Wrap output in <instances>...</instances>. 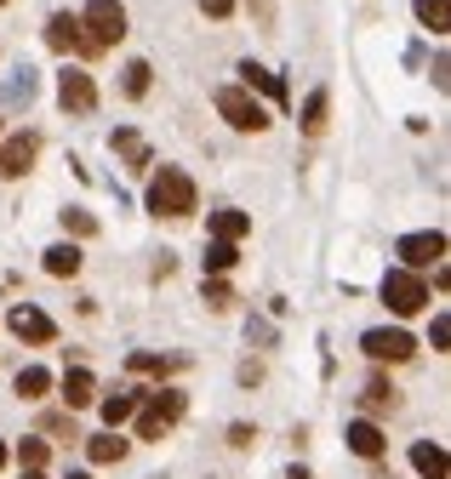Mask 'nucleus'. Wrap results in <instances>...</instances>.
Instances as JSON below:
<instances>
[{"instance_id":"1","label":"nucleus","mask_w":451,"mask_h":479,"mask_svg":"<svg viewBox=\"0 0 451 479\" xmlns=\"http://www.w3.org/2000/svg\"><path fill=\"white\" fill-rule=\"evenodd\" d=\"M195 206H200V189L183 166H160L155 178H149V211L155 217H189Z\"/></svg>"},{"instance_id":"2","label":"nucleus","mask_w":451,"mask_h":479,"mask_svg":"<svg viewBox=\"0 0 451 479\" xmlns=\"http://www.w3.org/2000/svg\"><path fill=\"white\" fill-rule=\"evenodd\" d=\"M80 17V40H86V52H109L126 40V6L120 0H86V12Z\"/></svg>"},{"instance_id":"3","label":"nucleus","mask_w":451,"mask_h":479,"mask_svg":"<svg viewBox=\"0 0 451 479\" xmlns=\"http://www.w3.org/2000/svg\"><path fill=\"white\" fill-rule=\"evenodd\" d=\"M143 400L149 405L138 411V440H166V433L183 423V411H189L183 388H155V394H143Z\"/></svg>"},{"instance_id":"4","label":"nucleus","mask_w":451,"mask_h":479,"mask_svg":"<svg viewBox=\"0 0 451 479\" xmlns=\"http://www.w3.org/2000/svg\"><path fill=\"white\" fill-rule=\"evenodd\" d=\"M211 103H218V115L234 126V132H269V108L263 103H257L251 92H241V86H218V97H211Z\"/></svg>"},{"instance_id":"5","label":"nucleus","mask_w":451,"mask_h":479,"mask_svg":"<svg viewBox=\"0 0 451 479\" xmlns=\"http://www.w3.org/2000/svg\"><path fill=\"white\" fill-rule=\"evenodd\" d=\"M395 257H400V269H412V274H423V269H435V263H446V234H440V229H423V234H400V246H395Z\"/></svg>"},{"instance_id":"6","label":"nucleus","mask_w":451,"mask_h":479,"mask_svg":"<svg viewBox=\"0 0 451 479\" xmlns=\"http://www.w3.org/2000/svg\"><path fill=\"white\" fill-rule=\"evenodd\" d=\"M383 302L405 320V314H417L423 302H428V286H423V274H412V269H389L383 274Z\"/></svg>"},{"instance_id":"7","label":"nucleus","mask_w":451,"mask_h":479,"mask_svg":"<svg viewBox=\"0 0 451 479\" xmlns=\"http://www.w3.org/2000/svg\"><path fill=\"white\" fill-rule=\"evenodd\" d=\"M57 103L69 108V115H92L97 108V80L86 69H75V63H63L57 69Z\"/></svg>"},{"instance_id":"8","label":"nucleus","mask_w":451,"mask_h":479,"mask_svg":"<svg viewBox=\"0 0 451 479\" xmlns=\"http://www.w3.org/2000/svg\"><path fill=\"white\" fill-rule=\"evenodd\" d=\"M360 348H366V360H377V365H405V360L417 354V342L405 337V331H389V325L366 331V337H360Z\"/></svg>"},{"instance_id":"9","label":"nucleus","mask_w":451,"mask_h":479,"mask_svg":"<svg viewBox=\"0 0 451 479\" xmlns=\"http://www.w3.org/2000/svg\"><path fill=\"white\" fill-rule=\"evenodd\" d=\"M6 325H12V337L17 342H35V348H46L52 337H57V325L35 309V302H12V314H6Z\"/></svg>"},{"instance_id":"10","label":"nucleus","mask_w":451,"mask_h":479,"mask_svg":"<svg viewBox=\"0 0 451 479\" xmlns=\"http://www.w3.org/2000/svg\"><path fill=\"white\" fill-rule=\"evenodd\" d=\"M35 155H40V132L6 138V143H0V178H24V171L35 166Z\"/></svg>"},{"instance_id":"11","label":"nucleus","mask_w":451,"mask_h":479,"mask_svg":"<svg viewBox=\"0 0 451 479\" xmlns=\"http://www.w3.org/2000/svg\"><path fill=\"white\" fill-rule=\"evenodd\" d=\"M46 46L63 52V57H69V52H86V40H80V17H75V12H52V17H46Z\"/></svg>"},{"instance_id":"12","label":"nucleus","mask_w":451,"mask_h":479,"mask_svg":"<svg viewBox=\"0 0 451 479\" xmlns=\"http://www.w3.org/2000/svg\"><path fill=\"white\" fill-rule=\"evenodd\" d=\"M343 440H349V451H354V456H366V463H377V456L389 451V440H383V428H377L372 417H354Z\"/></svg>"},{"instance_id":"13","label":"nucleus","mask_w":451,"mask_h":479,"mask_svg":"<svg viewBox=\"0 0 451 479\" xmlns=\"http://www.w3.org/2000/svg\"><path fill=\"white\" fill-rule=\"evenodd\" d=\"M97 400V377L86 372V365H75V372H63V405L80 411V405H92Z\"/></svg>"},{"instance_id":"14","label":"nucleus","mask_w":451,"mask_h":479,"mask_svg":"<svg viewBox=\"0 0 451 479\" xmlns=\"http://www.w3.org/2000/svg\"><path fill=\"white\" fill-rule=\"evenodd\" d=\"M80 263H86V251L75 246V240H57V246L46 251V274H52V280H75Z\"/></svg>"},{"instance_id":"15","label":"nucleus","mask_w":451,"mask_h":479,"mask_svg":"<svg viewBox=\"0 0 451 479\" xmlns=\"http://www.w3.org/2000/svg\"><path fill=\"white\" fill-rule=\"evenodd\" d=\"M241 92H263V97H274V103H286L281 75H269L263 63H241Z\"/></svg>"},{"instance_id":"16","label":"nucleus","mask_w":451,"mask_h":479,"mask_svg":"<svg viewBox=\"0 0 451 479\" xmlns=\"http://www.w3.org/2000/svg\"><path fill=\"white\" fill-rule=\"evenodd\" d=\"M412 468H417L423 479H451V463H446V451H440L435 440H417V445H412Z\"/></svg>"},{"instance_id":"17","label":"nucleus","mask_w":451,"mask_h":479,"mask_svg":"<svg viewBox=\"0 0 451 479\" xmlns=\"http://www.w3.org/2000/svg\"><path fill=\"white\" fill-rule=\"evenodd\" d=\"M126 451H132V440H120V428L92 433V440H86V456H92V463H120Z\"/></svg>"},{"instance_id":"18","label":"nucleus","mask_w":451,"mask_h":479,"mask_svg":"<svg viewBox=\"0 0 451 479\" xmlns=\"http://www.w3.org/2000/svg\"><path fill=\"white\" fill-rule=\"evenodd\" d=\"M246 234H251V217L246 211H234V206L211 211V240H246Z\"/></svg>"},{"instance_id":"19","label":"nucleus","mask_w":451,"mask_h":479,"mask_svg":"<svg viewBox=\"0 0 451 479\" xmlns=\"http://www.w3.org/2000/svg\"><path fill=\"white\" fill-rule=\"evenodd\" d=\"M12 388H17V400H46V394H52V372H40V365H24Z\"/></svg>"},{"instance_id":"20","label":"nucleus","mask_w":451,"mask_h":479,"mask_svg":"<svg viewBox=\"0 0 451 479\" xmlns=\"http://www.w3.org/2000/svg\"><path fill=\"white\" fill-rule=\"evenodd\" d=\"M326 120H332V92H309V103H303V132L320 138V132H326Z\"/></svg>"},{"instance_id":"21","label":"nucleus","mask_w":451,"mask_h":479,"mask_svg":"<svg viewBox=\"0 0 451 479\" xmlns=\"http://www.w3.org/2000/svg\"><path fill=\"white\" fill-rule=\"evenodd\" d=\"M138 405H143V388H138V394H109V400H103V423H109V428L132 423V417H138Z\"/></svg>"},{"instance_id":"22","label":"nucleus","mask_w":451,"mask_h":479,"mask_svg":"<svg viewBox=\"0 0 451 479\" xmlns=\"http://www.w3.org/2000/svg\"><path fill=\"white\" fill-rule=\"evenodd\" d=\"M234 263H241V251H234V240H211V246H206V274H229Z\"/></svg>"},{"instance_id":"23","label":"nucleus","mask_w":451,"mask_h":479,"mask_svg":"<svg viewBox=\"0 0 451 479\" xmlns=\"http://www.w3.org/2000/svg\"><path fill=\"white\" fill-rule=\"evenodd\" d=\"M109 143H115L120 155H126V166H132V171H149V143H143L138 132H115Z\"/></svg>"},{"instance_id":"24","label":"nucleus","mask_w":451,"mask_h":479,"mask_svg":"<svg viewBox=\"0 0 451 479\" xmlns=\"http://www.w3.org/2000/svg\"><path fill=\"white\" fill-rule=\"evenodd\" d=\"M149 80H155V69H149L143 57L126 63V97H149Z\"/></svg>"},{"instance_id":"25","label":"nucleus","mask_w":451,"mask_h":479,"mask_svg":"<svg viewBox=\"0 0 451 479\" xmlns=\"http://www.w3.org/2000/svg\"><path fill=\"white\" fill-rule=\"evenodd\" d=\"M417 17H423V24L435 29V35L451 29V6H446V0H417Z\"/></svg>"},{"instance_id":"26","label":"nucleus","mask_w":451,"mask_h":479,"mask_svg":"<svg viewBox=\"0 0 451 479\" xmlns=\"http://www.w3.org/2000/svg\"><path fill=\"white\" fill-rule=\"evenodd\" d=\"M63 229H69L75 240H92V234H97V217L80 211V206H69V211H63Z\"/></svg>"},{"instance_id":"27","label":"nucleus","mask_w":451,"mask_h":479,"mask_svg":"<svg viewBox=\"0 0 451 479\" xmlns=\"http://www.w3.org/2000/svg\"><path fill=\"white\" fill-rule=\"evenodd\" d=\"M126 372H138V377H166L171 360H166V354H132V360H126Z\"/></svg>"},{"instance_id":"28","label":"nucleus","mask_w":451,"mask_h":479,"mask_svg":"<svg viewBox=\"0 0 451 479\" xmlns=\"http://www.w3.org/2000/svg\"><path fill=\"white\" fill-rule=\"evenodd\" d=\"M200 297H206V309H229V302H234V291H229V280H218V274H206V286H200Z\"/></svg>"},{"instance_id":"29","label":"nucleus","mask_w":451,"mask_h":479,"mask_svg":"<svg viewBox=\"0 0 451 479\" xmlns=\"http://www.w3.org/2000/svg\"><path fill=\"white\" fill-rule=\"evenodd\" d=\"M360 400H366V411H383V405H395V388H389V377H372V382H366V394H360Z\"/></svg>"},{"instance_id":"30","label":"nucleus","mask_w":451,"mask_h":479,"mask_svg":"<svg viewBox=\"0 0 451 479\" xmlns=\"http://www.w3.org/2000/svg\"><path fill=\"white\" fill-rule=\"evenodd\" d=\"M46 440H24V445H17V463H24V468H46Z\"/></svg>"},{"instance_id":"31","label":"nucleus","mask_w":451,"mask_h":479,"mask_svg":"<svg viewBox=\"0 0 451 479\" xmlns=\"http://www.w3.org/2000/svg\"><path fill=\"white\" fill-rule=\"evenodd\" d=\"M428 342H435V354H446V342H451V320L435 314V325H428Z\"/></svg>"},{"instance_id":"32","label":"nucleus","mask_w":451,"mask_h":479,"mask_svg":"<svg viewBox=\"0 0 451 479\" xmlns=\"http://www.w3.org/2000/svg\"><path fill=\"white\" fill-rule=\"evenodd\" d=\"M251 440H257V428H246V423H234V428H229V445H241V451H246Z\"/></svg>"},{"instance_id":"33","label":"nucleus","mask_w":451,"mask_h":479,"mask_svg":"<svg viewBox=\"0 0 451 479\" xmlns=\"http://www.w3.org/2000/svg\"><path fill=\"white\" fill-rule=\"evenodd\" d=\"M200 12H206V17H229L234 0H200Z\"/></svg>"},{"instance_id":"34","label":"nucleus","mask_w":451,"mask_h":479,"mask_svg":"<svg viewBox=\"0 0 451 479\" xmlns=\"http://www.w3.org/2000/svg\"><path fill=\"white\" fill-rule=\"evenodd\" d=\"M6 456H12V445H6V440H0V468H6Z\"/></svg>"},{"instance_id":"35","label":"nucleus","mask_w":451,"mask_h":479,"mask_svg":"<svg viewBox=\"0 0 451 479\" xmlns=\"http://www.w3.org/2000/svg\"><path fill=\"white\" fill-rule=\"evenodd\" d=\"M292 479H314V474H309V468H292Z\"/></svg>"},{"instance_id":"36","label":"nucleus","mask_w":451,"mask_h":479,"mask_svg":"<svg viewBox=\"0 0 451 479\" xmlns=\"http://www.w3.org/2000/svg\"><path fill=\"white\" fill-rule=\"evenodd\" d=\"M24 479H46V474H40V468H24Z\"/></svg>"},{"instance_id":"37","label":"nucleus","mask_w":451,"mask_h":479,"mask_svg":"<svg viewBox=\"0 0 451 479\" xmlns=\"http://www.w3.org/2000/svg\"><path fill=\"white\" fill-rule=\"evenodd\" d=\"M69 479H92V474H69Z\"/></svg>"},{"instance_id":"38","label":"nucleus","mask_w":451,"mask_h":479,"mask_svg":"<svg viewBox=\"0 0 451 479\" xmlns=\"http://www.w3.org/2000/svg\"><path fill=\"white\" fill-rule=\"evenodd\" d=\"M0 6H6V0H0Z\"/></svg>"}]
</instances>
